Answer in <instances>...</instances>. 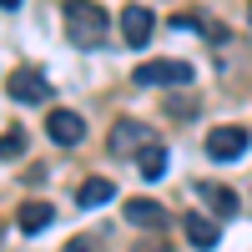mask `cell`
Segmentation results:
<instances>
[{"label": "cell", "instance_id": "6da1fadb", "mask_svg": "<svg viewBox=\"0 0 252 252\" xmlns=\"http://www.w3.org/2000/svg\"><path fill=\"white\" fill-rule=\"evenodd\" d=\"M66 35H71V46L81 51H96V46H106V35H111V15L96 5V0H66Z\"/></svg>", "mask_w": 252, "mask_h": 252}, {"label": "cell", "instance_id": "7a4b0ae2", "mask_svg": "<svg viewBox=\"0 0 252 252\" xmlns=\"http://www.w3.org/2000/svg\"><path fill=\"white\" fill-rule=\"evenodd\" d=\"M106 141H111L116 157H141V152H152V146H161V136H157L146 121H136V116H121V121L111 126Z\"/></svg>", "mask_w": 252, "mask_h": 252}, {"label": "cell", "instance_id": "3957f363", "mask_svg": "<svg viewBox=\"0 0 252 252\" xmlns=\"http://www.w3.org/2000/svg\"><path fill=\"white\" fill-rule=\"evenodd\" d=\"M131 81L136 86H192V66L187 61H141Z\"/></svg>", "mask_w": 252, "mask_h": 252}, {"label": "cell", "instance_id": "277c9868", "mask_svg": "<svg viewBox=\"0 0 252 252\" xmlns=\"http://www.w3.org/2000/svg\"><path fill=\"white\" fill-rule=\"evenodd\" d=\"M247 146H252L247 126H212V131H207V157L212 161H237Z\"/></svg>", "mask_w": 252, "mask_h": 252}, {"label": "cell", "instance_id": "5b68a950", "mask_svg": "<svg viewBox=\"0 0 252 252\" xmlns=\"http://www.w3.org/2000/svg\"><path fill=\"white\" fill-rule=\"evenodd\" d=\"M197 197L207 207V217H217V222H227V217L242 212V197L232 192V187H222V182H197Z\"/></svg>", "mask_w": 252, "mask_h": 252}, {"label": "cell", "instance_id": "8992f818", "mask_svg": "<svg viewBox=\"0 0 252 252\" xmlns=\"http://www.w3.org/2000/svg\"><path fill=\"white\" fill-rule=\"evenodd\" d=\"M152 31H157V15L146 10V5H126V10H121V40H126L131 51H141L146 40H152Z\"/></svg>", "mask_w": 252, "mask_h": 252}, {"label": "cell", "instance_id": "52a82bcc", "mask_svg": "<svg viewBox=\"0 0 252 252\" xmlns=\"http://www.w3.org/2000/svg\"><path fill=\"white\" fill-rule=\"evenodd\" d=\"M46 136H51L56 146H76L81 136H86V121H81L76 111H66V106H56V111L46 116Z\"/></svg>", "mask_w": 252, "mask_h": 252}, {"label": "cell", "instance_id": "ba28073f", "mask_svg": "<svg viewBox=\"0 0 252 252\" xmlns=\"http://www.w3.org/2000/svg\"><path fill=\"white\" fill-rule=\"evenodd\" d=\"M182 232H187V242H192V247H202V252H212V247L222 242L217 217H202V212H187V217H182Z\"/></svg>", "mask_w": 252, "mask_h": 252}, {"label": "cell", "instance_id": "9c48e42d", "mask_svg": "<svg viewBox=\"0 0 252 252\" xmlns=\"http://www.w3.org/2000/svg\"><path fill=\"white\" fill-rule=\"evenodd\" d=\"M10 96L40 106V101H51V81L40 76V71H15V76H10Z\"/></svg>", "mask_w": 252, "mask_h": 252}, {"label": "cell", "instance_id": "30bf717a", "mask_svg": "<svg viewBox=\"0 0 252 252\" xmlns=\"http://www.w3.org/2000/svg\"><path fill=\"white\" fill-rule=\"evenodd\" d=\"M121 217L131 222V227H166V207L152 202V197H131V202L121 207Z\"/></svg>", "mask_w": 252, "mask_h": 252}, {"label": "cell", "instance_id": "8fae6325", "mask_svg": "<svg viewBox=\"0 0 252 252\" xmlns=\"http://www.w3.org/2000/svg\"><path fill=\"white\" fill-rule=\"evenodd\" d=\"M15 222H20V232L26 237H35V232H46V227L56 222V212H51V202H26L15 212Z\"/></svg>", "mask_w": 252, "mask_h": 252}, {"label": "cell", "instance_id": "7c38bea8", "mask_svg": "<svg viewBox=\"0 0 252 252\" xmlns=\"http://www.w3.org/2000/svg\"><path fill=\"white\" fill-rule=\"evenodd\" d=\"M111 197H116V187L106 177H86V182L76 187V207H86V212H91V207H106Z\"/></svg>", "mask_w": 252, "mask_h": 252}, {"label": "cell", "instance_id": "4fadbf2b", "mask_svg": "<svg viewBox=\"0 0 252 252\" xmlns=\"http://www.w3.org/2000/svg\"><path fill=\"white\" fill-rule=\"evenodd\" d=\"M166 166H172V161H166V146H152V152H141V157H136L141 182H161V177H166Z\"/></svg>", "mask_w": 252, "mask_h": 252}, {"label": "cell", "instance_id": "5bb4252c", "mask_svg": "<svg viewBox=\"0 0 252 252\" xmlns=\"http://www.w3.org/2000/svg\"><path fill=\"white\" fill-rule=\"evenodd\" d=\"M20 152H26V131H5V136H0V161H10Z\"/></svg>", "mask_w": 252, "mask_h": 252}, {"label": "cell", "instance_id": "9a60e30c", "mask_svg": "<svg viewBox=\"0 0 252 252\" xmlns=\"http://www.w3.org/2000/svg\"><path fill=\"white\" fill-rule=\"evenodd\" d=\"M172 116H177V121H187V116H192V101H187V96H182V101H172Z\"/></svg>", "mask_w": 252, "mask_h": 252}, {"label": "cell", "instance_id": "2e32d148", "mask_svg": "<svg viewBox=\"0 0 252 252\" xmlns=\"http://www.w3.org/2000/svg\"><path fill=\"white\" fill-rule=\"evenodd\" d=\"M66 252H96V242H71Z\"/></svg>", "mask_w": 252, "mask_h": 252}, {"label": "cell", "instance_id": "e0dca14e", "mask_svg": "<svg viewBox=\"0 0 252 252\" xmlns=\"http://www.w3.org/2000/svg\"><path fill=\"white\" fill-rule=\"evenodd\" d=\"M15 5H20V0H0V10H15Z\"/></svg>", "mask_w": 252, "mask_h": 252}, {"label": "cell", "instance_id": "ac0fdd59", "mask_svg": "<svg viewBox=\"0 0 252 252\" xmlns=\"http://www.w3.org/2000/svg\"><path fill=\"white\" fill-rule=\"evenodd\" d=\"M247 197H252V182H247Z\"/></svg>", "mask_w": 252, "mask_h": 252}]
</instances>
